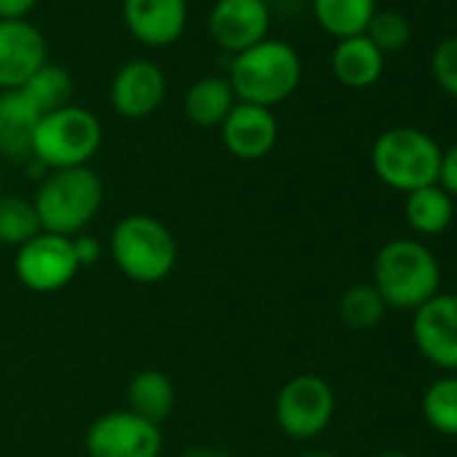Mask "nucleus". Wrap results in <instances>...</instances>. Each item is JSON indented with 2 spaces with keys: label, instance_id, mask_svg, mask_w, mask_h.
I'll list each match as a JSON object with an SVG mask.
<instances>
[{
  "label": "nucleus",
  "instance_id": "1",
  "mask_svg": "<svg viewBox=\"0 0 457 457\" xmlns=\"http://www.w3.org/2000/svg\"><path fill=\"white\" fill-rule=\"evenodd\" d=\"M302 81V60L286 41L264 38L262 44L235 54L228 68V84L237 103L275 108L288 100Z\"/></svg>",
  "mask_w": 457,
  "mask_h": 457
},
{
  "label": "nucleus",
  "instance_id": "2",
  "mask_svg": "<svg viewBox=\"0 0 457 457\" xmlns=\"http://www.w3.org/2000/svg\"><path fill=\"white\" fill-rule=\"evenodd\" d=\"M441 270L436 256L417 240H390L374 259V288L387 307L417 310L436 296Z\"/></svg>",
  "mask_w": 457,
  "mask_h": 457
},
{
  "label": "nucleus",
  "instance_id": "3",
  "mask_svg": "<svg viewBox=\"0 0 457 457\" xmlns=\"http://www.w3.org/2000/svg\"><path fill=\"white\" fill-rule=\"evenodd\" d=\"M103 204V180L89 167L54 170L36 191L33 207L41 232L73 237L97 215Z\"/></svg>",
  "mask_w": 457,
  "mask_h": 457
},
{
  "label": "nucleus",
  "instance_id": "4",
  "mask_svg": "<svg viewBox=\"0 0 457 457\" xmlns=\"http://www.w3.org/2000/svg\"><path fill=\"white\" fill-rule=\"evenodd\" d=\"M111 253L116 267L132 283H162L178 262V245L170 228L151 215H127L111 235Z\"/></svg>",
  "mask_w": 457,
  "mask_h": 457
},
{
  "label": "nucleus",
  "instance_id": "5",
  "mask_svg": "<svg viewBox=\"0 0 457 457\" xmlns=\"http://www.w3.org/2000/svg\"><path fill=\"white\" fill-rule=\"evenodd\" d=\"M441 148L438 143L414 127H393L382 132L371 145L374 175L403 194L433 186L438 180Z\"/></svg>",
  "mask_w": 457,
  "mask_h": 457
},
{
  "label": "nucleus",
  "instance_id": "6",
  "mask_svg": "<svg viewBox=\"0 0 457 457\" xmlns=\"http://www.w3.org/2000/svg\"><path fill=\"white\" fill-rule=\"evenodd\" d=\"M103 143V127L95 113L79 105H65L41 116L33 137V159L44 170L87 167Z\"/></svg>",
  "mask_w": 457,
  "mask_h": 457
},
{
  "label": "nucleus",
  "instance_id": "7",
  "mask_svg": "<svg viewBox=\"0 0 457 457\" xmlns=\"http://www.w3.org/2000/svg\"><path fill=\"white\" fill-rule=\"evenodd\" d=\"M337 409L331 385L318 374H296L275 398V417L286 436L307 441L320 436Z\"/></svg>",
  "mask_w": 457,
  "mask_h": 457
},
{
  "label": "nucleus",
  "instance_id": "8",
  "mask_svg": "<svg viewBox=\"0 0 457 457\" xmlns=\"http://www.w3.org/2000/svg\"><path fill=\"white\" fill-rule=\"evenodd\" d=\"M73 237H60L41 232L22 248H17L14 272L20 283L36 294H54L62 291L79 272Z\"/></svg>",
  "mask_w": 457,
  "mask_h": 457
},
{
  "label": "nucleus",
  "instance_id": "9",
  "mask_svg": "<svg viewBox=\"0 0 457 457\" xmlns=\"http://www.w3.org/2000/svg\"><path fill=\"white\" fill-rule=\"evenodd\" d=\"M87 452L89 457H159L162 433L129 409L108 411L89 425Z\"/></svg>",
  "mask_w": 457,
  "mask_h": 457
},
{
  "label": "nucleus",
  "instance_id": "10",
  "mask_svg": "<svg viewBox=\"0 0 457 457\" xmlns=\"http://www.w3.org/2000/svg\"><path fill=\"white\" fill-rule=\"evenodd\" d=\"M411 339L422 358L457 371V294H436L411 318Z\"/></svg>",
  "mask_w": 457,
  "mask_h": 457
},
{
  "label": "nucleus",
  "instance_id": "11",
  "mask_svg": "<svg viewBox=\"0 0 457 457\" xmlns=\"http://www.w3.org/2000/svg\"><path fill=\"white\" fill-rule=\"evenodd\" d=\"M207 33L228 54L262 44L270 33L267 0H218L207 20Z\"/></svg>",
  "mask_w": 457,
  "mask_h": 457
},
{
  "label": "nucleus",
  "instance_id": "12",
  "mask_svg": "<svg viewBox=\"0 0 457 457\" xmlns=\"http://www.w3.org/2000/svg\"><path fill=\"white\" fill-rule=\"evenodd\" d=\"M46 65V38L28 20H0V92H17Z\"/></svg>",
  "mask_w": 457,
  "mask_h": 457
},
{
  "label": "nucleus",
  "instance_id": "13",
  "mask_svg": "<svg viewBox=\"0 0 457 457\" xmlns=\"http://www.w3.org/2000/svg\"><path fill=\"white\" fill-rule=\"evenodd\" d=\"M121 14L132 38L151 49L175 44L188 20L186 0H124Z\"/></svg>",
  "mask_w": 457,
  "mask_h": 457
},
{
  "label": "nucleus",
  "instance_id": "14",
  "mask_svg": "<svg viewBox=\"0 0 457 457\" xmlns=\"http://www.w3.org/2000/svg\"><path fill=\"white\" fill-rule=\"evenodd\" d=\"M223 145L228 154L243 159V162H256L264 159L275 143H278V119L270 108L251 105V103H237L232 113L226 116L220 124Z\"/></svg>",
  "mask_w": 457,
  "mask_h": 457
},
{
  "label": "nucleus",
  "instance_id": "15",
  "mask_svg": "<svg viewBox=\"0 0 457 457\" xmlns=\"http://www.w3.org/2000/svg\"><path fill=\"white\" fill-rule=\"evenodd\" d=\"M164 92V73L148 60H132L116 73L111 84V103L124 119H145L162 105Z\"/></svg>",
  "mask_w": 457,
  "mask_h": 457
},
{
  "label": "nucleus",
  "instance_id": "16",
  "mask_svg": "<svg viewBox=\"0 0 457 457\" xmlns=\"http://www.w3.org/2000/svg\"><path fill=\"white\" fill-rule=\"evenodd\" d=\"M38 121L41 111L20 89L0 92V154L17 162L33 156Z\"/></svg>",
  "mask_w": 457,
  "mask_h": 457
},
{
  "label": "nucleus",
  "instance_id": "17",
  "mask_svg": "<svg viewBox=\"0 0 457 457\" xmlns=\"http://www.w3.org/2000/svg\"><path fill=\"white\" fill-rule=\"evenodd\" d=\"M331 71L339 84L350 89H369L382 79L385 54L366 36L345 38V41H337L334 46Z\"/></svg>",
  "mask_w": 457,
  "mask_h": 457
},
{
  "label": "nucleus",
  "instance_id": "18",
  "mask_svg": "<svg viewBox=\"0 0 457 457\" xmlns=\"http://www.w3.org/2000/svg\"><path fill=\"white\" fill-rule=\"evenodd\" d=\"M235 105L237 97L232 84H228V79H218V76H207L191 84L183 97V111L188 121L196 127H220Z\"/></svg>",
  "mask_w": 457,
  "mask_h": 457
},
{
  "label": "nucleus",
  "instance_id": "19",
  "mask_svg": "<svg viewBox=\"0 0 457 457\" xmlns=\"http://www.w3.org/2000/svg\"><path fill=\"white\" fill-rule=\"evenodd\" d=\"M127 403L132 414L159 425L164 417H170L175 406V385L164 371L143 369L132 377L127 387Z\"/></svg>",
  "mask_w": 457,
  "mask_h": 457
},
{
  "label": "nucleus",
  "instance_id": "20",
  "mask_svg": "<svg viewBox=\"0 0 457 457\" xmlns=\"http://www.w3.org/2000/svg\"><path fill=\"white\" fill-rule=\"evenodd\" d=\"M312 12L328 36L345 41L366 33L377 14V0H312Z\"/></svg>",
  "mask_w": 457,
  "mask_h": 457
},
{
  "label": "nucleus",
  "instance_id": "21",
  "mask_svg": "<svg viewBox=\"0 0 457 457\" xmlns=\"http://www.w3.org/2000/svg\"><path fill=\"white\" fill-rule=\"evenodd\" d=\"M406 220L417 235H441L444 228H449L454 218V204L452 196L438 186H425L411 194H406Z\"/></svg>",
  "mask_w": 457,
  "mask_h": 457
},
{
  "label": "nucleus",
  "instance_id": "22",
  "mask_svg": "<svg viewBox=\"0 0 457 457\" xmlns=\"http://www.w3.org/2000/svg\"><path fill=\"white\" fill-rule=\"evenodd\" d=\"M20 92L41 111V116H46V113H52V111H60V108L71 105L73 81H71V76H68L65 68L49 65V62H46L44 68H38V71L28 79V84H25Z\"/></svg>",
  "mask_w": 457,
  "mask_h": 457
},
{
  "label": "nucleus",
  "instance_id": "23",
  "mask_svg": "<svg viewBox=\"0 0 457 457\" xmlns=\"http://www.w3.org/2000/svg\"><path fill=\"white\" fill-rule=\"evenodd\" d=\"M36 235H41V220L33 202L0 194V245L22 248Z\"/></svg>",
  "mask_w": 457,
  "mask_h": 457
},
{
  "label": "nucleus",
  "instance_id": "24",
  "mask_svg": "<svg viewBox=\"0 0 457 457\" xmlns=\"http://www.w3.org/2000/svg\"><path fill=\"white\" fill-rule=\"evenodd\" d=\"M422 417L433 430L457 436V377H441L425 390Z\"/></svg>",
  "mask_w": 457,
  "mask_h": 457
},
{
  "label": "nucleus",
  "instance_id": "25",
  "mask_svg": "<svg viewBox=\"0 0 457 457\" xmlns=\"http://www.w3.org/2000/svg\"><path fill=\"white\" fill-rule=\"evenodd\" d=\"M385 307L387 304L382 302L374 286H353L339 302V318L355 331H369L379 326V320L385 318Z\"/></svg>",
  "mask_w": 457,
  "mask_h": 457
},
{
  "label": "nucleus",
  "instance_id": "26",
  "mask_svg": "<svg viewBox=\"0 0 457 457\" xmlns=\"http://www.w3.org/2000/svg\"><path fill=\"white\" fill-rule=\"evenodd\" d=\"M363 36L385 54V52L403 49L411 38V28L398 12H377Z\"/></svg>",
  "mask_w": 457,
  "mask_h": 457
},
{
  "label": "nucleus",
  "instance_id": "27",
  "mask_svg": "<svg viewBox=\"0 0 457 457\" xmlns=\"http://www.w3.org/2000/svg\"><path fill=\"white\" fill-rule=\"evenodd\" d=\"M430 73L449 97H457V36L436 46L430 60Z\"/></svg>",
  "mask_w": 457,
  "mask_h": 457
},
{
  "label": "nucleus",
  "instance_id": "28",
  "mask_svg": "<svg viewBox=\"0 0 457 457\" xmlns=\"http://www.w3.org/2000/svg\"><path fill=\"white\" fill-rule=\"evenodd\" d=\"M449 196H457V143L441 151V164H438V180H436Z\"/></svg>",
  "mask_w": 457,
  "mask_h": 457
},
{
  "label": "nucleus",
  "instance_id": "29",
  "mask_svg": "<svg viewBox=\"0 0 457 457\" xmlns=\"http://www.w3.org/2000/svg\"><path fill=\"white\" fill-rule=\"evenodd\" d=\"M73 251H76L79 267H92V264H97L100 256H103L100 240H97V237H89V235H79V237L73 240Z\"/></svg>",
  "mask_w": 457,
  "mask_h": 457
},
{
  "label": "nucleus",
  "instance_id": "30",
  "mask_svg": "<svg viewBox=\"0 0 457 457\" xmlns=\"http://www.w3.org/2000/svg\"><path fill=\"white\" fill-rule=\"evenodd\" d=\"M38 0H0V20H25Z\"/></svg>",
  "mask_w": 457,
  "mask_h": 457
},
{
  "label": "nucleus",
  "instance_id": "31",
  "mask_svg": "<svg viewBox=\"0 0 457 457\" xmlns=\"http://www.w3.org/2000/svg\"><path fill=\"white\" fill-rule=\"evenodd\" d=\"M180 457H223V454L210 452V449H191V452H183Z\"/></svg>",
  "mask_w": 457,
  "mask_h": 457
},
{
  "label": "nucleus",
  "instance_id": "32",
  "mask_svg": "<svg viewBox=\"0 0 457 457\" xmlns=\"http://www.w3.org/2000/svg\"><path fill=\"white\" fill-rule=\"evenodd\" d=\"M299 457H337L331 452H307V454H299Z\"/></svg>",
  "mask_w": 457,
  "mask_h": 457
},
{
  "label": "nucleus",
  "instance_id": "33",
  "mask_svg": "<svg viewBox=\"0 0 457 457\" xmlns=\"http://www.w3.org/2000/svg\"><path fill=\"white\" fill-rule=\"evenodd\" d=\"M374 457H411V454H403V452H382V454H374Z\"/></svg>",
  "mask_w": 457,
  "mask_h": 457
},
{
  "label": "nucleus",
  "instance_id": "34",
  "mask_svg": "<svg viewBox=\"0 0 457 457\" xmlns=\"http://www.w3.org/2000/svg\"><path fill=\"white\" fill-rule=\"evenodd\" d=\"M0 194H4V178H0Z\"/></svg>",
  "mask_w": 457,
  "mask_h": 457
}]
</instances>
